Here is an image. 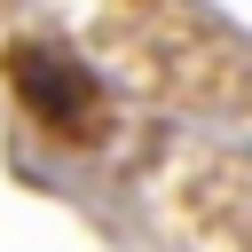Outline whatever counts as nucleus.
<instances>
[{
    "label": "nucleus",
    "instance_id": "obj_1",
    "mask_svg": "<svg viewBox=\"0 0 252 252\" xmlns=\"http://www.w3.org/2000/svg\"><path fill=\"white\" fill-rule=\"evenodd\" d=\"M8 87H16V102L39 126H55V134H102V87L55 39H16L8 47Z\"/></svg>",
    "mask_w": 252,
    "mask_h": 252
}]
</instances>
